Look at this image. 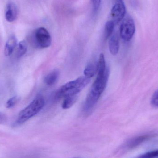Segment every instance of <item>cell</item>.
Here are the masks:
<instances>
[{
  "label": "cell",
  "mask_w": 158,
  "mask_h": 158,
  "mask_svg": "<svg viewBox=\"0 0 158 158\" xmlns=\"http://www.w3.org/2000/svg\"><path fill=\"white\" fill-rule=\"evenodd\" d=\"M109 76V70L107 69L105 74L102 75H98L97 78L93 83L89 93L100 97L103 92L105 91L108 81Z\"/></svg>",
  "instance_id": "5"
},
{
  "label": "cell",
  "mask_w": 158,
  "mask_h": 158,
  "mask_svg": "<svg viewBox=\"0 0 158 158\" xmlns=\"http://www.w3.org/2000/svg\"><path fill=\"white\" fill-rule=\"evenodd\" d=\"M126 14V7L123 0H116L111 8L110 16L112 21L118 23L121 21Z\"/></svg>",
  "instance_id": "6"
},
{
  "label": "cell",
  "mask_w": 158,
  "mask_h": 158,
  "mask_svg": "<svg viewBox=\"0 0 158 158\" xmlns=\"http://www.w3.org/2000/svg\"></svg>",
  "instance_id": "22"
},
{
  "label": "cell",
  "mask_w": 158,
  "mask_h": 158,
  "mask_svg": "<svg viewBox=\"0 0 158 158\" xmlns=\"http://www.w3.org/2000/svg\"><path fill=\"white\" fill-rule=\"evenodd\" d=\"M17 44L15 36L12 35L9 37L5 46L4 54L6 56H9L13 53Z\"/></svg>",
  "instance_id": "10"
},
{
  "label": "cell",
  "mask_w": 158,
  "mask_h": 158,
  "mask_svg": "<svg viewBox=\"0 0 158 158\" xmlns=\"http://www.w3.org/2000/svg\"><path fill=\"white\" fill-rule=\"evenodd\" d=\"M158 157V149L149 151L135 158H155Z\"/></svg>",
  "instance_id": "17"
},
{
  "label": "cell",
  "mask_w": 158,
  "mask_h": 158,
  "mask_svg": "<svg viewBox=\"0 0 158 158\" xmlns=\"http://www.w3.org/2000/svg\"><path fill=\"white\" fill-rule=\"evenodd\" d=\"M52 39L50 33L45 28L37 29L33 35L32 43L34 47L38 49H44L50 46Z\"/></svg>",
  "instance_id": "3"
},
{
  "label": "cell",
  "mask_w": 158,
  "mask_h": 158,
  "mask_svg": "<svg viewBox=\"0 0 158 158\" xmlns=\"http://www.w3.org/2000/svg\"><path fill=\"white\" fill-rule=\"evenodd\" d=\"M7 121L6 116L3 113L0 112V124H4Z\"/></svg>",
  "instance_id": "21"
},
{
  "label": "cell",
  "mask_w": 158,
  "mask_h": 158,
  "mask_svg": "<svg viewBox=\"0 0 158 158\" xmlns=\"http://www.w3.org/2000/svg\"><path fill=\"white\" fill-rule=\"evenodd\" d=\"M106 70L107 68H106L105 56L103 54H101L99 55L98 63L97 66V71L98 72V75H103L106 73Z\"/></svg>",
  "instance_id": "12"
},
{
  "label": "cell",
  "mask_w": 158,
  "mask_h": 158,
  "mask_svg": "<svg viewBox=\"0 0 158 158\" xmlns=\"http://www.w3.org/2000/svg\"><path fill=\"white\" fill-rule=\"evenodd\" d=\"M18 15V8L16 5L13 2L7 3L5 11V18L7 21L12 22L16 19Z\"/></svg>",
  "instance_id": "8"
},
{
  "label": "cell",
  "mask_w": 158,
  "mask_h": 158,
  "mask_svg": "<svg viewBox=\"0 0 158 158\" xmlns=\"http://www.w3.org/2000/svg\"><path fill=\"white\" fill-rule=\"evenodd\" d=\"M27 43L25 41H22L19 42L17 49V57L19 58L24 56L27 52Z\"/></svg>",
  "instance_id": "16"
},
{
  "label": "cell",
  "mask_w": 158,
  "mask_h": 158,
  "mask_svg": "<svg viewBox=\"0 0 158 158\" xmlns=\"http://www.w3.org/2000/svg\"><path fill=\"white\" fill-rule=\"evenodd\" d=\"M45 100L41 96L37 97L27 107L21 110L13 124L14 127L20 126L35 116L43 108Z\"/></svg>",
  "instance_id": "2"
},
{
  "label": "cell",
  "mask_w": 158,
  "mask_h": 158,
  "mask_svg": "<svg viewBox=\"0 0 158 158\" xmlns=\"http://www.w3.org/2000/svg\"><path fill=\"white\" fill-rule=\"evenodd\" d=\"M135 31V26L133 19L128 16L125 17L120 27V35L123 40L130 41L133 37Z\"/></svg>",
  "instance_id": "4"
},
{
  "label": "cell",
  "mask_w": 158,
  "mask_h": 158,
  "mask_svg": "<svg viewBox=\"0 0 158 158\" xmlns=\"http://www.w3.org/2000/svg\"><path fill=\"white\" fill-rule=\"evenodd\" d=\"M90 80L85 76L67 83L56 92V98L59 99L63 98H65L68 97L77 95L88 84Z\"/></svg>",
  "instance_id": "1"
},
{
  "label": "cell",
  "mask_w": 158,
  "mask_h": 158,
  "mask_svg": "<svg viewBox=\"0 0 158 158\" xmlns=\"http://www.w3.org/2000/svg\"><path fill=\"white\" fill-rule=\"evenodd\" d=\"M150 103L152 106L158 108V89L156 90L152 95Z\"/></svg>",
  "instance_id": "19"
},
{
  "label": "cell",
  "mask_w": 158,
  "mask_h": 158,
  "mask_svg": "<svg viewBox=\"0 0 158 158\" xmlns=\"http://www.w3.org/2000/svg\"><path fill=\"white\" fill-rule=\"evenodd\" d=\"M119 39L117 33H113L110 36L109 41V48L110 53L116 55L118 52L119 49Z\"/></svg>",
  "instance_id": "9"
},
{
  "label": "cell",
  "mask_w": 158,
  "mask_h": 158,
  "mask_svg": "<svg viewBox=\"0 0 158 158\" xmlns=\"http://www.w3.org/2000/svg\"><path fill=\"white\" fill-rule=\"evenodd\" d=\"M101 0H91L93 6V11L94 14H97L100 8Z\"/></svg>",
  "instance_id": "20"
},
{
  "label": "cell",
  "mask_w": 158,
  "mask_h": 158,
  "mask_svg": "<svg viewBox=\"0 0 158 158\" xmlns=\"http://www.w3.org/2000/svg\"><path fill=\"white\" fill-rule=\"evenodd\" d=\"M19 101V98L17 96L13 97L6 101L5 104V106L6 108H11L14 106H15Z\"/></svg>",
  "instance_id": "18"
},
{
  "label": "cell",
  "mask_w": 158,
  "mask_h": 158,
  "mask_svg": "<svg viewBox=\"0 0 158 158\" xmlns=\"http://www.w3.org/2000/svg\"><path fill=\"white\" fill-rule=\"evenodd\" d=\"M77 98V95L68 97L65 98L64 102H63L62 108L64 109H69L76 103Z\"/></svg>",
  "instance_id": "15"
},
{
  "label": "cell",
  "mask_w": 158,
  "mask_h": 158,
  "mask_svg": "<svg viewBox=\"0 0 158 158\" xmlns=\"http://www.w3.org/2000/svg\"><path fill=\"white\" fill-rule=\"evenodd\" d=\"M59 75V71L57 69H55L46 75L44 78V82L48 85H53L57 82Z\"/></svg>",
  "instance_id": "11"
},
{
  "label": "cell",
  "mask_w": 158,
  "mask_h": 158,
  "mask_svg": "<svg viewBox=\"0 0 158 158\" xmlns=\"http://www.w3.org/2000/svg\"><path fill=\"white\" fill-rule=\"evenodd\" d=\"M151 135H139L131 138L128 140L124 145V148L127 149H131L137 147L147 140H148Z\"/></svg>",
  "instance_id": "7"
},
{
  "label": "cell",
  "mask_w": 158,
  "mask_h": 158,
  "mask_svg": "<svg viewBox=\"0 0 158 158\" xmlns=\"http://www.w3.org/2000/svg\"><path fill=\"white\" fill-rule=\"evenodd\" d=\"M115 23L112 20L107 21L105 27V37L106 39L110 38L114 32Z\"/></svg>",
  "instance_id": "13"
},
{
  "label": "cell",
  "mask_w": 158,
  "mask_h": 158,
  "mask_svg": "<svg viewBox=\"0 0 158 158\" xmlns=\"http://www.w3.org/2000/svg\"><path fill=\"white\" fill-rule=\"evenodd\" d=\"M97 71V67L93 64H89L86 65L84 71L85 76L88 78L91 79L94 76Z\"/></svg>",
  "instance_id": "14"
}]
</instances>
